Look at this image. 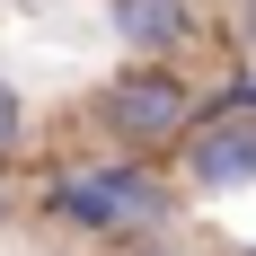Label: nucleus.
Here are the masks:
<instances>
[{
    "label": "nucleus",
    "instance_id": "1",
    "mask_svg": "<svg viewBox=\"0 0 256 256\" xmlns=\"http://www.w3.org/2000/svg\"><path fill=\"white\" fill-rule=\"evenodd\" d=\"M186 186L168 159H124V150H53L36 159L26 177V221L62 248H88V256H115L150 230H186Z\"/></svg>",
    "mask_w": 256,
    "mask_h": 256
},
{
    "label": "nucleus",
    "instance_id": "2",
    "mask_svg": "<svg viewBox=\"0 0 256 256\" xmlns=\"http://www.w3.org/2000/svg\"><path fill=\"white\" fill-rule=\"evenodd\" d=\"M194 124H204V80L186 62H115L80 98L88 150H124V159H177Z\"/></svg>",
    "mask_w": 256,
    "mask_h": 256
},
{
    "label": "nucleus",
    "instance_id": "3",
    "mask_svg": "<svg viewBox=\"0 0 256 256\" xmlns=\"http://www.w3.org/2000/svg\"><path fill=\"white\" fill-rule=\"evenodd\" d=\"M106 36L124 62H204L212 44H230V26H221V0H98Z\"/></svg>",
    "mask_w": 256,
    "mask_h": 256
},
{
    "label": "nucleus",
    "instance_id": "4",
    "mask_svg": "<svg viewBox=\"0 0 256 256\" xmlns=\"http://www.w3.org/2000/svg\"><path fill=\"white\" fill-rule=\"evenodd\" d=\"M168 168H177L186 204H238V194H256V124L248 115H204Z\"/></svg>",
    "mask_w": 256,
    "mask_h": 256
},
{
    "label": "nucleus",
    "instance_id": "5",
    "mask_svg": "<svg viewBox=\"0 0 256 256\" xmlns=\"http://www.w3.org/2000/svg\"><path fill=\"white\" fill-rule=\"evenodd\" d=\"M26 159H36V98H26L9 71H0V168L18 177Z\"/></svg>",
    "mask_w": 256,
    "mask_h": 256
},
{
    "label": "nucleus",
    "instance_id": "6",
    "mask_svg": "<svg viewBox=\"0 0 256 256\" xmlns=\"http://www.w3.org/2000/svg\"><path fill=\"white\" fill-rule=\"evenodd\" d=\"M204 115H248L256 124V62L248 53H230V62L204 80Z\"/></svg>",
    "mask_w": 256,
    "mask_h": 256
},
{
    "label": "nucleus",
    "instance_id": "7",
    "mask_svg": "<svg viewBox=\"0 0 256 256\" xmlns=\"http://www.w3.org/2000/svg\"><path fill=\"white\" fill-rule=\"evenodd\" d=\"M115 256H221V248L194 238V230H150V238H132V248H115Z\"/></svg>",
    "mask_w": 256,
    "mask_h": 256
},
{
    "label": "nucleus",
    "instance_id": "8",
    "mask_svg": "<svg viewBox=\"0 0 256 256\" xmlns=\"http://www.w3.org/2000/svg\"><path fill=\"white\" fill-rule=\"evenodd\" d=\"M221 26H230V53L256 62V0H221Z\"/></svg>",
    "mask_w": 256,
    "mask_h": 256
},
{
    "label": "nucleus",
    "instance_id": "9",
    "mask_svg": "<svg viewBox=\"0 0 256 256\" xmlns=\"http://www.w3.org/2000/svg\"><path fill=\"white\" fill-rule=\"evenodd\" d=\"M18 221H26V186H18V177H9V168H0V238L18 230Z\"/></svg>",
    "mask_w": 256,
    "mask_h": 256
},
{
    "label": "nucleus",
    "instance_id": "10",
    "mask_svg": "<svg viewBox=\"0 0 256 256\" xmlns=\"http://www.w3.org/2000/svg\"><path fill=\"white\" fill-rule=\"evenodd\" d=\"M230 256H256V238H238V248H230Z\"/></svg>",
    "mask_w": 256,
    "mask_h": 256
}]
</instances>
